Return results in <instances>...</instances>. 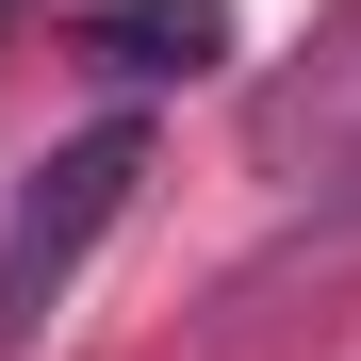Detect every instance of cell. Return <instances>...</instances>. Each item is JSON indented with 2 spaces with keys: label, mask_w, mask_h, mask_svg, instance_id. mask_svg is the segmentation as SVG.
<instances>
[{
  "label": "cell",
  "mask_w": 361,
  "mask_h": 361,
  "mask_svg": "<svg viewBox=\"0 0 361 361\" xmlns=\"http://www.w3.org/2000/svg\"><path fill=\"white\" fill-rule=\"evenodd\" d=\"M132 180H148V132H132V115L66 132V148L17 180V214H0V361H33V329L66 312V279L99 263V230L132 214Z\"/></svg>",
  "instance_id": "obj_1"
},
{
  "label": "cell",
  "mask_w": 361,
  "mask_h": 361,
  "mask_svg": "<svg viewBox=\"0 0 361 361\" xmlns=\"http://www.w3.org/2000/svg\"><path fill=\"white\" fill-rule=\"evenodd\" d=\"M82 49H99L115 82H197L214 49H230V0H99Z\"/></svg>",
  "instance_id": "obj_2"
}]
</instances>
